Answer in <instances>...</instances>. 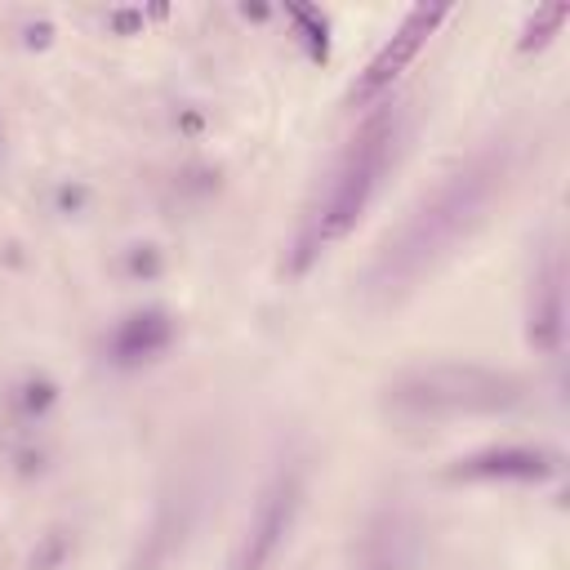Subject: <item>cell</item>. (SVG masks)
I'll return each instance as SVG.
<instances>
[{
	"label": "cell",
	"mask_w": 570,
	"mask_h": 570,
	"mask_svg": "<svg viewBox=\"0 0 570 570\" xmlns=\"http://www.w3.org/2000/svg\"><path fill=\"white\" fill-rule=\"evenodd\" d=\"M508 183V147L490 142L481 151H472L463 165H454L432 196H423L410 218L383 240V249L374 254L370 272H365V294L379 303H392L401 294H410L445 254H454L459 240H468L485 209L494 205V196Z\"/></svg>",
	"instance_id": "1"
},
{
	"label": "cell",
	"mask_w": 570,
	"mask_h": 570,
	"mask_svg": "<svg viewBox=\"0 0 570 570\" xmlns=\"http://www.w3.org/2000/svg\"><path fill=\"white\" fill-rule=\"evenodd\" d=\"M396 142H401V107L379 102L356 125V134L343 142L325 183L316 187L312 205L303 209V223H298L294 245H289V272L294 276H303L334 240H343L361 223L365 205L374 200V191H379V183L396 156Z\"/></svg>",
	"instance_id": "2"
},
{
	"label": "cell",
	"mask_w": 570,
	"mask_h": 570,
	"mask_svg": "<svg viewBox=\"0 0 570 570\" xmlns=\"http://www.w3.org/2000/svg\"><path fill=\"white\" fill-rule=\"evenodd\" d=\"M530 383L494 365H414L383 387V414L396 423H450L472 414H508L525 405Z\"/></svg>",
	"instance_id": "3"
},
{
	"label": "cell",
	"mask_w": 570,
	"mask_h": 570,
	"mask_svg": "<svg viewBox=\"0 0 570 570\" xmlns=\"http://www.w3.org/2000/svg\"><path fill=\"white\" fill-rule=\"evenodd\" d=\"M303 494H307V476L303 463H285L272 472V481L258 490L245 530L232 548V566L227 570H267L276 561V552L285 548L298 512H303Z\"/></svg>",
	"instance_id": "4"
},
{
	"label": "cell",
	"mask_w": 570,
	"mask_h": 570,
	"mask_svg": "<svg viewBox=\"0 0 570 570\" xmlns=\"http://www.w3.org/2000/svg\"><path fill=\"white\" fill-rule=\"evenodd\" d=\"M450 18V9L445 4H419V9H410L405 18H401V27L379 45V53L365 62V71L356 76V85H352V107H370L374 98H383L396 80H401V71L419 58V49L428 45V36L441 27Z\"/></svg>",
	"instance_id": "5"
},
{
	"label": "cell",
	"mask_w": 570,
	"mask_h": 570,
	"mask_svg": "<svg viewBox=\"0 0 570 570\" xmlns=\"http://www.w3.org/2000/svg\"><path fill=\"white\" fill-rule=\"evenodd\" d=\"M525 338L539 352H561L566 338V263L561 249L548 245L530 276V303H525Z\"/></svg>",
	"instance_id": "6"
},
{
	"label": "cell",
	"mask_w": 570,
	"mask_h": 570,
	"mask_svg": "<svg viewBox=\"0 0 570 570\" xmlns=\"http://www.w3.org/2000/svg\"><path fill=\"white\" fill-rule=\"evenodd\" d=\"M561 459L552 450L539 445H490L476 454H463L450 463V481H521V485H539L548 476H557Z\"/></svg>",
	"instance_id": "7"
},
{
	"label": "cell",
	"mask_w": 570,
	"mask_h": 570,
	"mask_svg": "<svg viewBox=\"0 0 570 570\" xmlns=\"http://www.w3.org/2000/svg\"><path fill=\"white\" fill-rule=\"evenodd\" d=\"M414 557V525L405 517V508H379L361 539L352 543V561L347 570H405Z\"/></svg>",
	"instance_id": "8"
},
{
	"label": "cell",
	"mask_w": 570,
	"mask_h": 570,
	"mask_svg": "<svg viewBox=\"0 0 570 570\" xmlns=\"http://www.w3.org/2000/svg\"><path fill=\"white\" fill-rule=\"evenodd\" d=\"M174 316L165 307H142L129 312L125 321H116V330L107 334V361L116 370H134L142 361H156L169 343H174Z\"/></svg>",
	"instance_id": "9"
},
{
	"label": "cell",
	"mask_w": 570,
	"mask_h": 570,
	"mask_svg": "<svg viewBox=\"0 0 570 570\" xmlns=\"http://www.w3.org/2000/svg\"><path fill=\"white\" fill-rule=\"evenodd\" d=\"M285 13H289V22L298 27V40L307 45V53H312L316 62H325V58H330V22H325V13L312 9V4H289Z\"/></svg>",
	"instance_id": "10"
},
{
	"label": "cell",
	"mask_w": 570,
	"mask_h": 570,
	"mask_svg": "<svg viewBox=\"0 0 570 570\" xmlns=\"http://www.w3.org/2000/svg\"><path fill=\"white\" fill-rule=\"evenodd\" d=\"M566 18H570V4H566V0L534 9V18H530V22H525V31H521V49H543V45L561 31V22H566Z\"/></svg>",
	"instance_id": "11"
},
{
	"label": "cell",
	"mask_w": 570,
	"mask_h": 570,
	"mask_svg": "<svg viewBox=\"0 0 570 570\" xmlns=\"http://www.w3.org/2000/svg\"><path fill=\"white\" fill-rule=\"evenodd\" d=\"M18 401H22V410H27V414H45V410L58 401V387H53L49 379H27Z\"/></svg>",
	"instance_id": "12"
},
{
	"label": "cell",
	"mask_w": 570,
	"mask_h": 570,
	"mask_svg": "<svg viewBox=\"0 0 570 570\" xmlns=\"http://www.w3.org/2000/svg\"><path fill=\"white\" fill-rule=\"evenodd\" d=\"M107 27L120 31V36H134L142 27V9H120V13H107Z\"/></svg>",
	"instance_id": "13"
}]
</instances>
